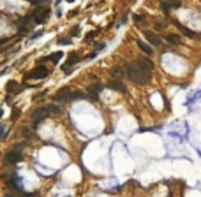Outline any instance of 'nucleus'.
<instances>
[{
    "instance_id": "obj_1",
    "label": "nucleus",
    "mask_w": 201,
    "mask_h": 197,
    "mask_svg": "<svg viewBox=\"0 0 201 197\" xmlns=\"http://www.w3.org/2000/svg\"><path fill=\"white\" fill-rule=\"evenodd\" d=\"M125 74L129 76V79L131 81H134L136 85H145L147 81H148V78L152 76V74H148V72H145L136 62L134 63H129L127 65V69H125Z\"/></svg>"
},
{
    "instance_id": "obj_2",
    "label": "nucleus",
    "mask_w": 201,
    "mask_h": 197,
    "mask_svg": "<svg viewBox=\"0 0 201 197\" xmlns=\"http://www.w3.org/2000/svg\"><path fill=\"white\" fill-rule=\"evenodd\" d=\"M30 18H32V23L41 25V23H44V21L49 18V9H48V7H44V5H37V7H35V11L30 14Z\"/></svg>"
},
{
    "instance_id": "obj_3",
    "label": "nucleus",
    "mask_w": 201,
    "mask_h": 197,
    "mask_svg": "<svg viewBox=\"0 0 201 197\" xmlns=\"http://www.w3.org/2000/svg\"><path fill=\"white\" fill-rule=\"evenodd\" d=\"M48 74H49V70L44 65H41V67H35L32 72H28L26 78L28 79H44V78H48Z\"/></svg>"
},
{
    "instance_id": "obj_4",
    "label": "nucleus",
    "mask_w": 201,
    "mask_h": 197,
    "mask_svg": "<svg viewBox=\"0 0 201 197\" xmlns=\"http://www.w3.org/2000/svg\"><path fill=\"white\" fill-rule=\"evenodd\" d=\"M48 116V111H46V107H39V109H35L34 111V115H32V125H34V129L44 120Z\"/></svg>"
},
{
    "instance_id": "obj_5",
    "label": "nucleus",
    "mask_w": 201,
    "mask_h": 197,
    "mask_svg": "<svg viewBox=\"0 0 201 197\" xmlns=\"http://www.w3.org/2000/svg\"><path fill=\"white\" fill-rule=\"evenodd\" d=\"M23 159V155H21V151H16V150H11L7 155H5V164L7 166H14V164H18L19 160Z\"/></svg>"
},
{
    "instance_id": "obj_6",
    "label": "nucleus",
    "mask_w": 201,
    "mask_h": 197,
    "mask_svg": "<svg viewBox=\"0 0 201 197\" xmlns=\"http://www.w3.org/2000/svg\"><path fill=\"white\" fill-rule=\"evenodd\" d=\"M102 90H104V86L99 85V83L90 85V88H88V97H90V100H99V93H101Z\"/></svg>"
},
{
    "instance_id": "obj_7",
    "label": "nucleus",
    "mask_w": 201,
    "mask_h": 197,
    "mask_svg": "<svg viewBox=\"0 0 201 197\" xmlns=\"http://www.w3.org/2000/svg\"><path fill=\"white\" fill-rule=\"evenodd\" d=\"M143 35H145V39H147L152 46H159V44H161V37H159L155 32H152V30H145Z\"/></svg>"
},
{
    "instance_id": "obj_8",
    "label": "nucleus",
    "mask_w": 201,
    "mask_h": 197,
    "mask_svg": "<svg viewBox=\"0 0 201 197\" xmlns=\"http://www.w3.org/2000/svg\"><path fill=\"white\" fill-rule=\"evenodd\" d=\"M5 90H7V93H9V95H18V93H21L23 86H21L18 81H9V83H7V86H5Z\"/></svg>"
},
{
    "instance_id": "obj_9",
    "label": "nucleus",
    "mask_w": 201,
    "mask_h": 197,
    "mask_svg": "<svg viewBox=\"0 0 201 197\" xmlns=\"http://www.w3.org/2000/svg\"><path fill=\"white\" fill-rule=\"evenodd\" d=\"M136 63L145 70V72H148V74H152V70H154V63H152V60L150 58H139V60H136Z\"/></svg>"
},
{
    "instance_id": "obj_10",
    "label": "nucleus",
    "mask_w": 201,
    "mask_h": 197,
    "mask_svg": "<svg viewBox=\"0 0 201 197\" xmlns=\"http://www.w3.org/2000/svg\"><path fill=\"white\" fill-rule=\"evenodd\" d=\"M69 95H71V90L65 86V88H60L53 99H55V102H64V100H69Z\"/></svg>"
},
{
    "instance_id": "obj_11",
    "label": "nucleus",
    "mask_w": 201,
    "mask_h": 197,
    "mask_svg": "<svg viewBox=\"0 0 201 197\" xmlns=\"http://www.w3.org/2000/svg\"><path fill=\"white\" fill-rule=\"evenodd\" d=\"M108 86L111 88V90H115V92H125V86H124V83L120 81V79H111L109 83H108Z\"/></svg>"
},
{
    "instance_id": "obj_12",
    "label": "nucleus",
    "mask_w": 201,
    "mask_h": 197,
    "mask_svg": "<svg viewBox=\"0 0 201 197\" xmlns=\"http://www.w3.org/2000/svg\"><path fill=\"white\" fill-rule=\"evenodd\" d=\"M138 46H139V49H141L145 55H148V56L154 55V48H152L150 44H147V42H143V41H138Z\"/></svg>"
},
{
    "instance_id": "obj_13",
    "label": "nucleus",
    "mask_w": 201,
    "mask_h": 197,
    "mask_svg": "<svg viewBox=\"0 0 201 197\" xmlns=\"http://www.w3.org/2000/svg\"><path fill=\"white\" fill-rule=\"evenodd\" d=\"M166 41L170 44H180V35L178 33H168L166 35Z\"/></svg>"
},
{
    "instance_id": "obj_14",
    "label": "nucleus",
    "mask_w": 201,
    "mask_h": 197,
    "mask_svg": "<svg viewBox=\"0 0 201 197\" xmlns=\"http://www.w3.org/2000/svg\"><path fill=\"white\" fill-rule=\"evenodd\" d=\"M78 62H79V55H78V53H71V55H69V58H67V63H65V65L72 67V65H74V63H78Z\"/></svg>"
},
{
    "instance_id": "obj_15",
    "label": "nucleus",
    "mask_w": 201,
    "mask_h": 197,
    "mask_svg": "<svg viewBox=\"0 0 201 197\" xmlns=\"http://www.w3.org/2000/svg\"><path fill=\"white\" fill-rule=\"evenodd\" d=\"M177 25H178V28H180V32H182L184 35H187V37H192V39H194V37H198V35H196V33H194L192 30H189V28H185V26H182L180 23H177Z\"/></svg>"
},
{
    "instance_id": "obj_16",
    "label": "nucleus",
    "mask_w": 201,
    "mask_h": 197,
    "mask_svg": "<svg viewBox=\"0 0 201 197\" xmlns=\"http://www.w3.org/2000/svg\"><path fill=\"white\" fill-rule=\"evenodd\" d=\"M83 99H85L83 92H71V95H69V100H83Z\"/></svg>"
},
{
    "instance_id": "obj_17",
    "label": "nucleus",
    "mask_w": 201,
    "mask_h": 197,
    "mask_svg": "<svg viewBox=\"0 0 201 197\" xmlns=\"http://www.w3.org/2000/svg\"><path fill=\"white\" fill-rule=\"evenodd\" d=\"M111 74H113L117 79H120V78L124 76V69H122V67H113V69H111Z\"/></svg>"
},
{
    "instance_id": "obj_18",
    "label": "nucleus",
    "mask_w": 201,
    "mask_h": 197,
    "mask_svg": "<svg viewBox=\"0 0 201 197\" xmlns=\"http://www.w3.org/2000/svg\"><path fill=\"white\" fill-rule=\"evenodd\" d=\"M62 56H64V55H62L60 51H55V53H51V56H49V58H51V62H53V63H58V62L62 60Z\"/></svg>"
},
{
    "instance_id": "obj_19",
    "label": "nucleus",
    "mask_w": 201,
    "mask_h": 197,
    "mask_svg": "<svg viewBox=\"0 0 201 197\" xmlns=\"http://www.w3.org/2000/svg\"><path fill=\"white\" fill-rule=\"evenodd\" d=\"M164 2L168 4L170 9H171V7H177V9H178V7L182 5V0H164Z\"/></svg>"
},
{
    "instance_id": "obj_20",
    "label": "nucleus",
    "mask_w": 201,
    "mask_h": 197,
    "mask_svg": "<svg viewBox=\"0 0 201 197\" xmlns=\"http://www.w3.org/2000/svg\"><path fill=\"white\" fill-rule=\"evenodd\" d=\"M46 111H48V113H60V107H58L57 104H48V106H46Z\"/></svg>"
},
{
    "instance_id": "obj_21",
    "label": "nucleus",
    "mask_w": 201,
    "mask_h": 197,
    "mask_svg": "<svg viewBox=\"0 0 201 197\" xmlns=\"http://www.w3.org/2000/svg\"><path fill=\"white\" fill-rule=\"evenodd\" d=\"M81 33V28L79 26H72V30H71V37H78Z\"/></svg>"
},
{
    "instance_id": "obj_22",
    "label": "nucleus",
    "mask_w": 201,
    "mask_h": 197,
    "mask_svg": "<svg viewBox=\"0 0 201 197\" xmlns=\"http://www.w3.org/2000/svg\"><path fill=\"white\" fill-rule=\"evenodd\" d=\"M134 21H136V23H143V21H145V16H141V14H134Z\"/></svg>"
},
{
    "instance_id": "obj_23",
    "label": "nucleus",
    "mask_w": 201,
    "mask_h": 197,
    "mask_svg": "<svg viewBox=\"0 0 201 197\" xmlns=\"http://www.w3.org/2000/svg\"><path fill=\"white\" fill-rule=\"evenodd\" d=\"M164 28H166V23H164V21H162V23H161V21L155 23V30H164Z\"/></svg>"
},
{
    "instance_id": "obj_24",
    "label": "nucleus",
    "mask_w": 201,
    "mask_h": 197,
    "mask_svg": "<svg viewBox=\"0 0 201 197\" xmlns=\"http://www.w3.org/2000/svg\"><path fill=\"white\" fill-rule=\"evenodd\" d=\"M97 33H99V30H94V32H88V33H87V41H90V39H94V37H95Z\"/></svg>"
},
{
    "instance_id": "obj_25",
    "label": "nucleus",
    "mask_w": 201,
    "mask_h": 197,
    "mask_svg": "<svg viewBox=\"0 0 201 197\" xmlns=\"http://www.w3.org/2000/svg\"><path fill=\"white\" fill-rule=\"evenodd\" d=\"M58 44H71V39H69V37H65V39L60 37V39H58Z\"/></svg>"
},
{
    "instance_id": "obj_26",
    "label": "nucleus",
    "mask_w": 201,
    "mask_h": 197,
    "mask_svg": "<svg viewBox=\"0 0 201 197\" xmlns=\"http://www.w3.org/2000/svg\"><path fill=\"white\" fill-rule=\"evenodd\" d=\"M19 134H21L23 137H30V130H28V129H21V130H19Z\"/></svg>"
},
{
    "instance_id": "obj_27",
    "label": "nucleus",
    "mask_w": 201,
    "mask_h": 197,
    "mask_svg": "<svg viewBox=\"0 0 201 197\" xmlns=\"http://www.w3.org/2000/svg\"><path fill=\"white\" fill-rule=\"evenodd\" d=\"M161 9H162V11H164V12H170V7H168V4H166V2H164V0H162V2H161Z\"/></svg>"
},
{
    "instance_id": "obj_28",
    "label": "nucleus",
    "mask_w": 201,
    "mask_h": 197,
    "mask_svg": "<svg viewBox=\"0 0 201 197\" xmlns=\"http://www.w3.org/2000/svg\"><path fill=\"white\" fill-rule=\"evenodd\" d=\"M19 113H21L19 109H14V111H12V116H11V118H12V120H18V116H19Z\"/></svg>"
},
{
    "instance_id": "obj_29",
    "label": "nucleus",
    "mask_w": 201,
    "mask_h": 197,
    "mask_svg": "<svg viewBox=\"0 0 201 197\" xmlns=\"http://www.w3.org/2000/svg\"><path fill=\"white\" fill-rule=\"evenodd\" d=\"M23 148H25V144H23V143H19V144H16L12 150H16V151H23Z\"/></svg>"
},
{
    "instance_id": "obj_30",
    "label": "nucleus",
    "mask_w": 201,
    "mask_h": 197,
    "mask_svg": "<svg viewBox=\"0 0 201 197\" xmlns=\"http://www.w3.org/2000/svg\"><path fill=\"white\" fill-rule=\"evenodd\" d=\"M5 102H7V104H12V99H11V95H7V99H5Z\"/></svg>"
},
{
    "instance_id": "obj_31",
    "label": "nucleus",
    "mask_w": 201,
    "mask_h": 197,
    "mask_svg": "<svg viewBox=\"0 0 201 197\" xmlns=\"http://www.w3.org/2000/svg\"><path fill=\"white\" fill-rule=\"evenodd\" d=\"M4 197H12V196H11V194H5V196H4Z\"/></svg>"
},
{
    "instance_id": "obj_32",
    "label": "nucleus",
    "mask_w": 201,
    "mask_h": 197,
    "mask_svg": "<svg viewBox=\"0 0 201 197\" xmlns=\"http://www.w3.org/2000/svg\"><path fill=\"white\" fill-rule=\"evenodd\" d=\"M60 2H62V0H57V4H60Z\"/></svg>"
},
{
    "instance_id": "obj_33",
    "label": "nucleus",
    "mask_w": 201,
    "mask_h": 197,
    "mask_svg": "<svg viewBox=\"0 0 201 197\" xmlns=\"http://www.w3.org/2000/svg\"><path fill=\"white\" fill-rule=\"evenodd\" d=\"M0 118H2V109H0Z\"/></svg>"
},
{
    "instance_id": "obj_34",
    "label": "nucleus",
    "mask_w": 201,
    "mask_h": 197,
    "mask_svg": "<svg viewBox=\"0 0 201 197\" xmlns=\"http://www.w3.org/2000/svg\"><path fill=\"white\" fill-rule=\"evenodd\" d=\"M67 2H74V0H67Z\"/></svg>"
}]
</instances>
